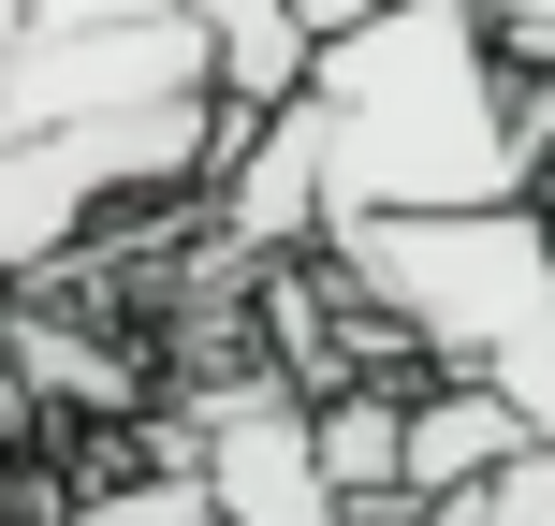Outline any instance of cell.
<instances>
[{
	"label": "cell",
	"instance_id": "10",
	"mask_svg": "<svg viewBox=\"0 0 555 526\" xmlns=\"http://www.w3.org/2000/svg\"><path fill=\"white\" fill-rule=\"evenodd\" d=\"M162 15H205V0H0V59L74 44V29H162Z\"/></svg>",
	"mask_w": 555,
	"mask_h": 526
},
{
	"label": "cell",
	"instance_id": "9",
	"mask_svg": "<svg viewBox=\"0 0 555 526\" xmlns=\"http://www.w3.org/2000/svg\"><path fill=\"white\" fill-rule=\"evenodd\" d=\"M205 29H220V88H234V117H278V103H307V29H293V0H205Z\"/></svg>",
	"mask_w": 555,
	"mask_h": 526
},
{
	"label": "cell",
	"instance_id": "8",
	"mask_svg": "<svg viewBox=\"0 0 555 526\" xmlns=\"http://www.w3.org/2000/svg\"><path fill=\"white\" fill-rule=\"evenodd\" d=\"M322 469L351 512H395L410 498V381H336L322 395Z\"/></svg>",
	"mask_w": 555,
	"mask_h": 526
},
{
	"label": "cell",
	"instance_id": "7",
	"mask_svg": "<svg viewBox=\"0 0 555 526\" xmlns=\"http://www.w3.org/2000/svg\"><path fill=\"white\" fill-rule=\"evenodd\" d=\"M527 410L498 381H410V498H482V483L527 469Z\"/></svg>",
	"mask_w": 555,
	"mask_h": 526
},
{
	"label": "cell",
	"instance_id": "11",
	"mask_svg": "<svg viewBox=\"0 0 555 526\" xmlns=\"http://www.w3.org/2000/svg\"><path fill=\"white\" fill-rule=\"evenodd\" d=\"M498 395H512V410H527V439L555 453V322H541V336H527V351H512V365H498Z\"/></svg>",
	"mask_w": 555,
	"mask_h": 526
},
{
	"label": "cell",
	"instance_id": "13",
	"mask_svg": "<svg viewBox=\"0 0 555 526\" xmlns=\"http://www.w3.org/2000/svg\"><path fill=\"white\" fill-rule=\"evenodd\" d=\"M527 132H541V205H555V88H527Z\"/></svg>",
	"mask_w": 555,
	"mask_h": 526
},
{
	"label": "cell",
	"instance_id": "5",
	"mask_svg": "<svg viewBox=\"0 0 555 526\" xmlns=\"http://www.w3.org/2000/svg\"><path fill=\"white\" fill-rule=\"evenodd\" d=\"M191 483H205L220 526H351V498L322 469V395H293V381H220L205 395Z\"/></svg>",
	"mask_w": 555,
	"mask_h": 526
},
{
	"label": "cell",
	"instance_id": "2",
	"mask_svg": "<svg viewBox=\"0 0 555 526\" xmlns=\"http://www.w3.org/2000/svg\"><path fill=\"white\" fill-rule=\"evenodd\" d=\"M322 264L380 336L424 351V381H498L555 322V205H512V220H351V234H322Z\"/></svg>",
	"mask_w": 555,
	"mask_h": 526
},
{
	"label": "cell",
	"instance_id": "6",
	"mask_svg": "<svg viewBox=\"0 0 555 526\" xmlns=\"http://www.w3.org/2000/svg\"><path fill=\"white\" fill-rule=\"evenodd\" d=\"M220 249H234V264L322 249V117H307V103L249 117V146L220 162Z\"/></svg>",
	"mask_w": 555,
	"mask_h": 526
},
{
	"label": "cell",
	"instance_id": "3",
	"mask_svg": "<svg viewBox=\"0 0 555 526\" xmlns=\"http://www.w3.org/2000/svg\"><path fill=\"white\" fill-rule=\"evenodd\" d=\"M234 146H249V117H234V103H176V117H117V132L0 146V278L59 264L103 205H132V191H191V176H220Z\"/></svg>",
	"mask_w": 555,
	"mask_h": 526
},
{
	"label": "cell",
	"instance_id": "4",
	"mask_svg": "<svg viewBox=\"0 0 555 526\" xmlns=\"http://www.w3.org/2000/svg\"><path fill=\"white\" fill-rule=\"evenodd\" d=\"M176 103H234V88H220V29H205V15H162V29H74V44L0 59V146L117 132V117H176Z\"/></svg>",
	"mask_w": 555,
	"mask_h": 526
},
{
	"label": "cell",
	"instance_id": "1",
	"mask_svg": "<svg viewBox=\"0 0 555 526\" xmlns=\"http://www.w3.org/2000/svg\"><path fill=\"white\" fill-rule=\"evenodd\" d=\"M322 117V234L351 220H512L541 205V132L482 0H410L307 59Z\"/></svg>",
	"mask_w": 555,
	"mask_h": 526
},
{
	"label": "cell",
	"instance_id": "12",
	"mask_svg": "<svg viewBox=\"0 0 555 526\" xmlns=\"http://www.w3.org/2000/svg\"><path fill=\"white\" fill-rule=\"evenodd\" d=\"M380 15H410V0H293L307 44H351V29H380Z\"/></svg>",
	"mask_w": 555,
	"mask_h": 526
}]
</instances>
